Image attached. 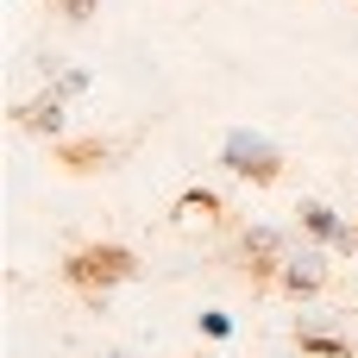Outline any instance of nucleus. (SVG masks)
Listing matches in <instances>:
<instances>
[{"instance_id":"f257e3e1","label":"nucleus","mask_w":358,"mask_h":358,"mask_svg":"<svg viewBox=\"0 0 358 358\" xmlns=\"http://www.w3.org/2000/svg\"><path fill=\"white\" fill-rule=\"evenodd\" d=\"M132 277H138V258H132L126 245H82V252L63 258V283H76L94 308L107 302V289H120V283H132Z\"/></svg>"},{"instance_id":"f03ea898","label":"nucleus","mask_w":358,"mask_h":358,"mask_svg":"<svg viewBox=\"0 0 358 358\" xmlns=\"http://www.w3.org/2000/svg\"><path fill=\"white\" fill-rule=\"evenodd\" d=\"M220 164H227L233 176L258 182V189H271V182L283 176V151H277L264 132H252V126H233V132H227V145H220Z\"/></svg>"},{"instance_id":"7ed1b4c3","label":"nucleus","mask_w":358,"mask_h":358,"mask_svg":"<svg viewBox=\"0 0 358 358\" xmlns=\"http://www.w3.org/2000/svg\"><path fill=\"white\" fill-rule=\"evenodd\" d=\"M277 258H283V233H277V227H252V233L239 239V264H245L252 283H271V277L283 271Z\"/></svg>"},{"instance_id":"20e7f679","label":"nucleus","mask_w":358,"mask_h":358,"mask_svg":"<svg viewBox=\"0 0 358 358\" xmlns=\"http://www.w3.org/2000/svg\"><path fill=\"white\" fill-rule=\"evenodd\" d=\"M296 214H302V233H308V239H321V245H334V252H346V258L358 252V227H346L327 201H302Z\"/></svg>"},{"instance_id":"39448f33","label":"nucleus","mask_w":358,"mask_h":358,"mask_svg":"<svg viewBox=\"0 0 358 358\" xmlns=\"http://www.w3.org/2000/svg\"><path fill=\"white\" fill-rule=\"evenodd\" d=\"M113 157H120L113 138H69V145H57V164H63L69 176H94V170H107Z\"/></svg>"},{"instance_id":"423d86ee","label":"nucleus","mask_w":358,"mask_h":358,"mask_svg":"<svg viewBox=\"0 0 358 358\" xmlns=\"http://www.w3.org/2000/svg\"><path fill=\"white\" fill-rule=\"evenodd\" d=\"M13 126H25V132H44V138H63V94L50 88V94H38V101L13 107Z\"/></svg>"},{"instance_id":"0eeeda50","label":"nucleus","mask_w":358,"mask_h":358,"mask_svg":"<svg viewBox=\"0 0 358 358\" xmlns=\"http://www.w3.org/2000/svg\"><path fill=\"white\" fill-rule=\"evenodd\" d=\"M277 283H283L289 296H321V283H327V271H321V252H302V258H289V264L277 271Z\"/></svg>"},{"instance_id":"6e6552de","label":"nucleus","mask_w":358,"mask_h":358,"mask_svg":"<svg viewBox=\"0 0 358 358\" xmlns=\"http://www.w3.org/2000/svg\"><path fill=\"white\" fill-rule=\"evenodd\" d=\"M296 346H302L308 358H352V346H346L340 334H321L315 321H302V327H296Z\"/></svg>"},{"instance_id":"1a4fd4ad","label":"nucleus","mask_w":358,"mask_h":358,"mask_svg":"<svg viewBox=\"0 0 358 358\" xmlns=\"http://www.w3.org/2000/svg\"><path fill=\"white\" fill-rule=\"evenodd\" d=\"M176 214H182V220H214V214H220V195H214V189H189V195L176 201Z\"/></svg>"},{"instance_id":"9d476101","label":"nucleus","mask_w":358,"mask_h":358,"mask_svg":"<svg viewBox=\"0 0 358 358\" xmlns=\"http://www.w3.org/2000/svg\"><path fill=\"white\" fill-rule=\"evenodd\" d=\"M50 88H57L63 101H76V94L88 88V69H57V82H50Z\"/></svg>"},{"instance_id":"9b49d317","label":"nucleus","mask_w":358,"mask_h":358,"mask_svg":"<svg viewBox=\"0 0 358 358\" xmlns=\"http://www.w3.org/2000/svg\"><path fill=\"white\" fill-rule=\"evenodd\" d=\"M50 6H57V13H63V19H69V25H88V19H94V6H101V0H50Z\"/></svg>"},{"instance_id":"f8f14e48","label":"nucleus","mask_w":358,"mask_h":358,"mask_svg":"<svg viewBox=\"0 0 358 358\" xmlns=\"http://www.w3.org/2000/svg\"><path fill=\"white\" fill-rule=\"evenodd\" d=\"M201 334H208V340H227L233 321H227V315H201Z\"/></svg>"}]
</instances>
